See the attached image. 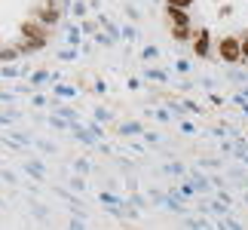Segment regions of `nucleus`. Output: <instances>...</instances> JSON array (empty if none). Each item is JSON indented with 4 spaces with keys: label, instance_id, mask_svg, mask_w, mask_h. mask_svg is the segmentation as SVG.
<instances>
[{
    "label": "nucleus",
    "instance_id": "39448f33",
    "mask_svg": "<svg viewBox=\"0 0 248 230\" xmlns=\"http://www.w3.org/2000/svg\"><path fill=\"white\" fill-rule=\"evenodd\" d=\"M193 0H169V6H181V9H187Z\"/></svg>",
    "mask_w": 248,
    "mask_h": 230
},
{
    "label": "nucleus",
    "instance_id": "20e7f679",
    "mask_svg": "<svg viewBox=\"0 0 248 230\" xmlns=\"http://www.w3.org/2000/svg\"><path fill=\"white\" fill-rule=\"evenodd\" d=\"M169 16H171V22H175V25H187V13L181 6H169Z\"/></svg>",
    "mask_w": 248,
    "mask_h": 230
},
{
    "label": "nucleus",
    "instance_id": "7ed1b4c3",
    "mask_svg": "<svg viewBox=\"0 0 248 230\" xmlns=\"http://www.w3.org/2000/svg\"><path fill=\"white\" fill-rule=\"evenodd\" d=\"M193 49H196V55H208V31H199L193 37Z\"/></svg>",
    "mask_w": 248,
    "mask_h": 230
},
{
    "label": "nucleus",
    "instance_id": "423d86ee",
    "mask_svg": "<svg viewBox=\"0 0 248 230\" xmlns=\"http://www.w3.org/2000/svg\"><path fill=\"white\" fill-rule=\"evenodd\" d=\"M239 46H242V55L248 59V34H245V40H239Z\"/></svg>",
    "mask_w": 248,
    "mask_h": 230
},
{
    "label": "nucleus",
    "instance_id": "f257e3e1",
    "mask_svg": "<svg viewBox=\"0 0 248 230\" xmlns=\"http://www.w3.org/2000/svg\"><path fill=\"white\" fill-rule=\"evenodd\" d=\"M217 52H221V59L230 62V65L242 59V46H239V40H236V37H224V40L217 43Z\"/></svg>",
    "mask_w": 248,
    "mask_h": 230
},
{
    "label": "nucleus",
    "instance_id": "f03ea898",
    "mask_svg": "<svg viewBox=\"0 0 248 230\" xmlns=\"http://www.w3.org/2000/svg\"><path fill=\"white\" fill-rule=\"evenodd\" d=\"M22 31H25L28 37H34L37 43H43L46 37H49V31H46V28H40V25H34V22H25V25H22Z\"/></svg>",
    "mask_w": 248,
    "mask_h": 230
}]
</instances>
